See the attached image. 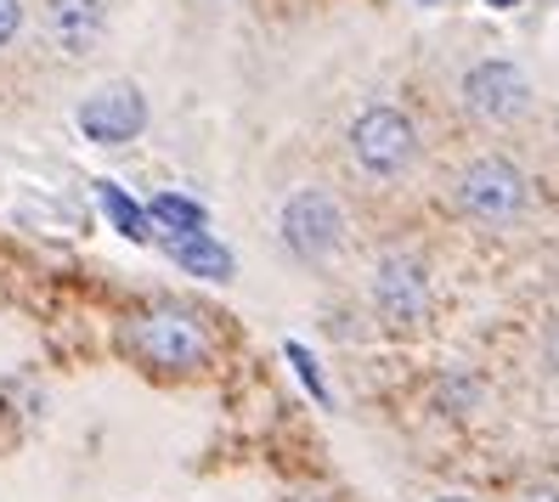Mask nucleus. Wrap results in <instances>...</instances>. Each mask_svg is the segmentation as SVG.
<instances>
[{
    "mask_svg": "<svg viewBox=\"0 0 559 502\" xmlns=\"http://www.w3.org/2000/svg\"><path fill=\"white\" fill-rule=\"evenodd\" d=\"M119 350L153 379H192L215 356L210 322L192 306H181V299H153V306L130 311L119 322Z\"/></svg>",
    "mask_w": 559,
    "mask_h": 502,
    "instance_id": "1",
    "label": "nucleus"
},
{
    "mask_svg": "<svg viewBox=\"0 0 559 502\" xmlns=\"http://www.w3.org/2000/svg\"><path fill=\"white\" fill-rule=\"evenodd\" d=\"M345 153L361 181H402L418 164L424 142H418V124L396 103H368L345 130Z\"/></svg>",
    "mask_w": 559,
    "mask_h": 502,
    "instance_id": "2",
    "label": "nucleus"
},
{
    "mask_svg": "<svg viewBox=\"0 0 559 502\" xmlns=\"http://www.w3.org/2000/svg\"><path fill=\"white\" fill-rule=\"evenodd\" d=\"M452 210L480 220V226H514L532 210V181H525L520 164H509L498 153H480L452 176Z\"/></svg>",
    "mask_w": 559,
    "mask_h": 502,
    "instance_id": "3",
    "label": "nucleus"
},
{
    "mask_svg": "<svg viewBox=\"0 0 559 502\" xmlns=\"http://www.w3.org/2000/svg\"><path fill=\"white\" fill-rule=\"evenodd\" d=\"M277 231H283V249L294 260L328 265L345 249V210L328 187H300V192H288V204L277 210Z\"/></svg>",
    "mask_w": 559,
    "mask_h": 502,
    "instance_id": "4",
    "label": "nucleus"
},
{
    "mask_svg": "<svg viewBox=\"0 0 559 502\" xmlns=\"http://www.w3.org/2000/svg\"><path fill=\"white\" fill-rule=\"evenodd\" d=\"M373 311L396 327L413 333L430 322V265H424L413 249H390L373 265Z\"/></svg>",
    "mask_w": 559,
    "mask_h": 502,
    "instance_id": "5",
    "label": "nucleus"
},
{
    "mask_svg": "<svg viewBox=\"0 0 559 502\" xmlns=\"http://www.w3.org/2000/svg\"><path fill=\"white\" fill-rule=\"evenodd\" d=\"M532 80H525L520 62L509 57H486L475 62V69L464 74V108L480 119V124H520L525 113H532Z\"/></svg>",
    "mask_w": 559,
    "mask_h": 502,
    "instance_id": "6",
    "label": "nucleus"
},
{
    "mask_svg": "<svg viewBox=\"0 0 559 502\" xmlns=\"http://www.w3.org/2000/svg\"><path fill=\"white\" fill-rule=\"evenodd\" d=\"M80 136L96 142V147H124V142H136L142 130H147V96L142 85H130V80H108V85H96L85 103H80Z\"/></svg>",
    "mask_w": 559,
    "mask_h": 502,
    "instance_id": "7",
    "label": "nucleus"
},
{
    "mask_svg": "<svg viewBox=\"0 0 559 502\" xmlns=\"http://www.w3.org/2000/svg\"><path fill=\"white\" fill-rule=\"evenodd\" d=\"M46 46L69 62L96 57V46L108 40V0H46L40 7Z\"/></svg>",
    "mask_w": 559,
    "mask_h": 502,
    "instance_id": "8",
    "label": "nucleus"
},
{
    "mask_svg": "<svg viewBox=\"0 0 559 502\" xmlns=\"http://www.w3.org/2000/svg\"><path fill=\"white\" fill-rule=\"evenodd\" d=\"M170 260L181 265L187 277H204V283H233V249H226L215 231H181V238H164Z\"/></svg>",
    "mask_w": 559,
    "mask_h": 502,
    "instance_id": "9",
    "label": "nucleus"
},
{
    "mask_svg": "<svg viewBox=\"0 0 559 502\" xmlns=\"http://www.w3.org/2000/svg\"><path fill=\"white\" fill-rule=\"evenodd\" d=\"M96 204H103V215L114 220L119 238L153 243V215H147V204H136V198H130L119 181H96Z\"/></svg>",
    "mask_w": 559,
    "mask_h": 502,
    "instance_id": "10",
    "label": "nucleus"
},
{
    "mask_svg": "<svg viewBox=\"0 0 559 502\" xmlns=\"http://www.w3.org/2000/svg\"><path fill=\"white\" fill-rule=\"evenodd\" d=\"M158 238H181V231H210V210L199 204V198H181V192H158L147 204Z\"/></svg>",
    "mask_w": 559,
    "mask_h": 502,
    "instance_id": "11",
    "label": "nucleus"
},
{
    "mask_svg": "<svg viewBox=\"0 0 559 502\" xmlns=\"http://www.w3.org/2000/svg\"><path fill=\"white\" fill-rule=\"evenodd\" d=\"M283 356H288V367H294V373H300V384L311 390V401H317V407H334V390H328V379H322V361L311 356V345L288 339V345H283Z\"/></svg>",
    "mask_w": 559,
    "mask_h": 502,
    "instance_id": "12",
    "label": "nucleus"
},
{
    "mask_svg": "<svg viewBox=\"0 0 559 502\" xmlns=\"http://www.w3.org/2000/svg\"><path fill=\"white\" fill-rule=\"evenodd\" d=\"M23 17H28L23 0H0V51H7V46L23 35Z\"/></svg>",
    "mask_w": 559,
    "mask_h": 502,
    "instance_id": "13",
    "label": "nucleus"
},
{
    "mask_svg": "<svg viewBox=\"0 0 559 502\" xmlns=\"http://www.w3.org/2000/svg\"><path fill=\"white\" fill-rule=\"evenodd\" d=\"M520 502H559V486H532Z\"/></svg>",
    "mask_w": 559,
    "mask_h": 502,
    "instance_id": "14",
    "label": "nucleus"
},
{
    "mask_svg": "<svg viewBox=\"0 0 559 502\" xmlns=\"http://www.w3.org/2000/svg\"><path fill=\"white\" fill-rule=\"evenodd\" d=\"M486 7H491V12H514V7H520V0H486Z\"/></svg>",
    "mask_w": 559,
    "mask_h": 502,
    "instance_id": "15",
    "label": "nucleus"
},
{
    "mask_svg": "<svg viewBox=\"0 0 559 502\" xmlns=\"http://www.w3.org/2000/svg\"><path fill=\"white\" fill-rule=\"evenodd\" d=\"M436 502H475V497H457V491H452V497H436Z\"/></svg>",
    "mask_w": 559,
    "mask_h": 502,
    "instance_id": "16",
    "label": "nucleus"
},
{
    "mask_svg": "<svg viewBox=\"0 0 559 502\" xmlns=\"http://www.w3.org/2000/svg\"><path fill=\"white\" fill-rule=\"evenodd\" d=\"M554 361H559V333H554Z\"/></svg>",
    "mask_w": 559,
    "mask_h": 502,
    "instance_id": "17",
    "label": "nucleus"
}]
</instances>
